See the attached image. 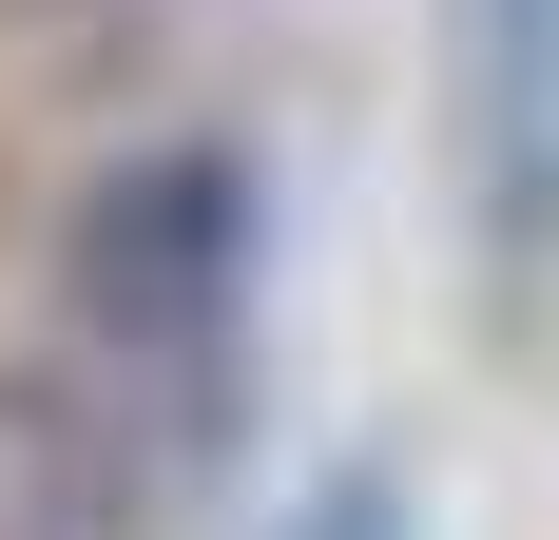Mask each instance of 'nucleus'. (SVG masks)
<instances>
[{"label":"nucleus","instance_id":"nucleus-1","mask_svg":"<svg viewBox=\"0 0 559 540\" xmlns=\"http://www.w3.org/2000/svg\"><path fill=\"white\" fill-rule=\"evenodd\" d=\"M251 270H271V193L231 136H135L58 213V348L174 444V483H213L251 425Z\"/></svg>","mask_w":559,"mask_h":540},{"label":"nucleus","instance_id":"nucleus-2","mask_svg":"<svg viewBox=\"0 0 559 540\" xmlns=\"http://www.w3.org/2000/svg\"><path fill=\"white\" fill-rule=\"evenodd\" d=\"M444 39V193H463V270H483V328L559 309V0H425Z\"/></svg>","mask_w":559,"mask_h":540},{"label":"nucleus","instance_id":"nucleus-3","mask_svg":"<svg viewBox=\"0 0 559 540\" xmlns=\"http://www.w3.org/2000/svg\"><path fill=\"white\" fill-rule=\"evenodd\" d=\"M174 444L78 348H0V540H174Z\"/></svg>","mask_w":559,"mask_h":540},{"label":"nucleus","instance_id":"nucleus-4","mask_svg":"<svg viewBox=\"0 0 559 540\" xmlns=\"http://www.w3.org/2000/svg\"><path fill=\"white\" fill-rule=\"evenodd\" d=\"M271 540H425V502H405V463H329Z\"/></svg>","mask_w":559,"mask_h":540}]
</instances>
